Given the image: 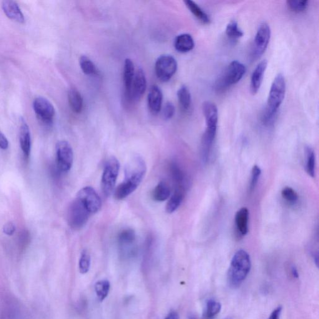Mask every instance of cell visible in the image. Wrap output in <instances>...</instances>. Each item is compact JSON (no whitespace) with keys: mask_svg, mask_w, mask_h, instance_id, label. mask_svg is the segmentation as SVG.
Segmentation results:
<instances>
[{"mask_svg":"<svg viewBox=\"0 0 319 319\" xmlns=\"http://www.w3.org/2000/svg\"><path fill=\"white\" fill-rule=\"evenodd\" d=\"M146 163L143 158L138 155L132 157L125 168L124 180L115 189V198L122 200L136 191L146 176Z\"/></svg>","mask_w":319,"mask_h":319,"instance_id":"1","label":"cell"},{"mask_svg":"<svg viewBox=\"0 0 319 319\" xmlns=\"http://www.w3.org/2000/svg\"><path fill=\"white\" fill-rule=\"evenodd\" d=\"M251 268L250 256L246 251L239 250L232 258L228 271L229 285L238 287L245 280Z\"/></svg>","mask_w":319,"mask_h":319,"instance_id":"2","label":"cell"},{"mask_svg":"<svg viewBox=\"0 0 319 319\" xmlns=\"http://www.w3.org/2000/svg\"><path fill=\"white\" fill-rule=\"evenodd\" d=\"M245 66L238 61H233L229 64L225 71L216 83L217 91H223L229 86L238 83L245 74Z\"/></svg>","mask_w":319,"mask_h":319,"instance_id":"3","label":"cell"},{"mask_svg":"<svg viewBox=\"0 0 319 319\" xmlns=\"http://www.w3.org/2000/svg\"><path fill=\"white\" fill-rule=\"evenodd\" d=\"M119 170L118 159L114 157H111L105 164L102 176L101 186L105 196H109L113 192Z\"/></svg>","mask_w":319,"mask_h":319,"instance_id":"4","label":"cell"},{"mask_svg":"<svg viewBox=\"0 0 319 319\" xmlns=\"http://www.w3.org/2000/svg\"><path fill=\"white\" fill-rule=\"evenodd\" d=\"M286 85L283 74H279L274 78L269 91L266 108L277 113L285 97Z\"/></svg>","mask_w":319,"mask_h":319,"instance_id":"5","label":"cell"},{"mask_svg":"<svg viewBox=\"0 0 319 319\" xmlns=\"http://www.w3.org/2000/svg\"><path fill=\"white\" fill-rule=\"evenodd\" d=\"M91 213L77 198L72 201L67 212V222L75 230L83 228L88 221Z\"/></svg>","mask_w":319,"mask_h":319,"instance_id":"6","label":"cell"},{"mask_svg":"<svg viewBox=\"0 0 319 319\" xmlns=\"http://www.w3.org/2000/svg\"><path fill=\"white\" fill-rule=\"evenodd\" d=\"M177 68L178 64L176 59L170 55H161L157 59L155 66L157 78L163 82L171 79L176 73Z\"/></svg>","mask_w":319,"mask_h":319,"instance_id":"7","label":"cell"},{"mask_svg":"<svg viewBox=\"0 0 319 319\" xmlns=\"http://www.w3.org/2000/svg\"><path fill=\"white\" fill-rule=\"evenodd\" d=\"M56 160L57 167L61 171L71 169L73 163L74 154L68 142L61 141L56 144Z\"/></svg>","mask_w":319,"mask_h":319,"instance_id":"8","label":"cell"},{"mask_svg":"<svg viewBox=\"0 0 319 319\" xmlns=\"http://www.w3.org/2000/svg\"><path fill=\"white\" fill-rule=\"evenodd\" d=\"M76 198L86 206L91 214L97 213L101 208V199L96 190L91 186L82 188L77 193Z\"/></svg>","mask_w":319,"mask_h":319,"instance_id":"9","label":"cell"},{"mask_svg":"<svg viewBox=\"0 0 319 319\" xmlns=\"http://www.w3.org/2000/svg\"><path fill=\"white\" fill-rule=\"evenodd\" d=\"M271 31L266 22H261L254 38L253 56L256 58L261 57L266 51L270 41Z\"/></svg>","mask_w":319,"mask_h":319,"instance_id":"10","label":"cell"},{"mask_svg":"<svg viewBox=\"0 0 319 319\" xmlns=\"http://www.w3.org/2000/svg\"><path fill=\"white\" fill-rule=\"evenodd\" d=\"M33 108L38 118L44 124H51L55 116V109L48 100L42 97L34 99Z\"/></svg>","mask_w":319,"mask_h":319,"instance_id":"11","label":"cell"},{"mask_svg":"<svg viewBox=\"0 0 319 319\" xmlns=\"http://www.w3.org/2000/svg\"><path fill=\"white\" fill-rule=\"evenodd\" d=\"M147 89V79L143 69L137 70L132 83L131 99L134 101H139L144 96Z\"/></svg>","mask_w":319,"mask_h":319,"instance_id":"12","label":"cell"},{"mask_svg":"<svg viewBox=\"0 0 319 319\" xmlns=\"http://www.w3.org/2000/svg\"><path fill=\"white\" fill-rule=\"evenodd\" d=\"M202 111L205 119L206 129L217 131L218 111L216 105L211 102H204L202 106Z\"/></svg>","mask_w":319,"mask_h":319,"instance_id":"13","label":"cell"},{"mask_svg":"<svg viewBox=\"0 0 319 319\" xmlns=\"http://www.w3.org/2000/svg\"><path fill=\"white\" fill-rule=\"evenodd\" d=\"M169 173L174 184L175 189H182L185 191L188 184V179L185 173L176 162H171L169 164Z\"/></svg>","mask_w":319,"mask_h":319,"instance_id":"14","label":"cell"},{"mask_svg":"<svg viewBox=\"0 0 319 319\" xmlns=\"http://www.w3.org/2000/svg\"><path fill=\"white\" fill-rule=\"evenodd\" d=\"M148 106L152 114H157L161 111L163 94L161 89L156 85L150 88L148 94Z\"/></svg>","mask_w":319,"mask_h":319,"instance_id":"15","label":"cell"},{"mask_svg":"<svg viewBox=\"0 0 319 319\" xmlns=\"http://www.w3.org/2000/svg\"><path fill=\"white\" fill-rule=\"evenodd\" d=\"M267 66H268V62L266 60H263L257 65L255 69L254 70L252 74L250 84L252 94H256L260 89Z\"/></svg>","mask_w":319,"mask_h":319,"instance_id":"16","label":"cell"},{"mask_svg":"<svg viewBox=\"0 0 319 319\" xmlns=\"http://www.w3.org/2000/svg\"><path fill=\"white\" fill-rule=\"evenodd\" d=\"M136 74L134 62L131 59L125 60L124 67V84L126 89V96L131 99L132 83Z\"/></svg>","mask_w":319,"mask_h":319,"instance_id":"17","label":"cell"},{"mask_svg":"<svg viewBox=\"0 0 319 319\" xmlns=\"http://www.w3.org/2000/svg\"><path fill=\"white\" fill-rule=\"evenodd\" d=\"M2 8L3 9L4 13L9 19L20 22V23H23L24 22L23 14L16 1H2Z\"/></svg>","mask_w":319,"mask_h":319,"instance_id":"18","label":"cell"},{"mask_svg":"<svg viewBox=\"0 0 319 319\" xmlns=\"http://www.w3.org/2000/svg\"><path fill=\"white\" fill-rule=\"evenodd\" d=\"M19 141L24 157L27 159L29 158L30 152H31V136H30L29 127L24 120H22L21 127H20Z\"/></svg>","mask_w":319,"mask_h":319,"instance_id":"19","label":"cell"},{"mask_svg":"<svg viewBox=\"0 0 319 319\" xmlns=\"http://www.w3.org/2000/svg\"><path fill=\"white\" fill-rule=\"evenodd\" d=\"M174 46L177 51L181 53L190 51L194 47L193 38L189 34H179L174 39Z\"/></svg>","mask_w":319,"mask_h":319,"instance_id":"20","label":"cell"},{"mask_svg":"<svg viewBox=\"0 0 319 319\" xmlns=\"http://www.w3.org/2000/svg\"><path fill=\"white\" fill-rule=\"evenodd\" d=\"M216 134V131L206 129L201 139V155L203 161L208 160L209 152Z\"/></svg>","mask_w":319,"mask_h":319,"instance_id":"21","label":"cell"},{"mask_svg":"<svg viewBox=\"0 0 319 319\" xmlns=\"http://www.w3.org/2000/svg\"><path fill=\"white\" fill-rule=\"evenodd\" d=\"M249 211L246 208L239 209L235 216L237 230L241 235L245 236L248 232Z\"/></svg>","mask_w":319,"mask_h":319,"instance_id":"22","label":"cell"},{"mask_svg":"<svg viewBox=\"0 0 319 319\" xmlns=\"http://www.w3.org/2000/svg\"><path fill=\"white\" fill-rule=\"evenodd\" d=\"M68 100L69 106L72 111L77 114L81 112L83 109V98L78 90L74 87L70 89L68 92Z\"/></svg>","mask_w":319,"mask_h":319,"instance_id":"23","label":"cell"},{"mask_svg":"<svg viewBox=\"0 0 319 319\" xmlns=\"http://www.w3.org/2000/svg\"><path fill=\"white\" fill-rule=\"evenodd\" d=\"M170 194L171 189L168 184L166 182L160 181L155 187L152 196L155 201L162 202L166 201Z\"/></svg>","mask_w":319,"mask_h":319,"instance_id":"24","label":"cell"},{"mask_svg":"<svg viewBox=\"0 0 319 319\" xmlns=\"http://www.w3.org/2000/svg\"><path fill=\"white\" fill-rule=\"evenodd\" d=\"M185 191L179 189H174L173 194L169 198L166 205V211L168 213H173L181 205L183 201Z\"/></svg>","mask_w":319,"mask_h":319,"instance_id":"25","label":"cell"},{"mask_svg":"<svg viewBox=\"0 0 319 319\" xmlns=\"http://www.w3.org/2000/svg\"><path fill=\"white\" fill-rule=\"evenodd\" d=\"M186 6L188 7L191 13L196 17L197 19L203 22V24H209L210 22V18L205 12L198 6V4L191 0H186L184 1Z\"/></svg>","mask_w":319,"mask_h":319,"instance_id":"26","label":"cell"},{"mask_svg":"<svg viewBox=\"0 0 319 319\" xmlns=\"http://www.w3.org/2000/svg\"><path fill=\"white\" fill-rule=\"evenodd\" d=\"M136 240V232L132 228L122 229L117 235V241L122 246H131Z\"/></svg>","mask_w":319,"mask_h":319,"instance_id":"27","label":"cell"},{"mask_svg":"<svg viewBox=\"0 0 319 319\" xmlns=\"http://www.w3.org/2000/svg\"><path fill=\"white\" fill-rule=\"evenodd\" d=\"M177 97L181 109L184 111H188L191 105V96L188 87L181 86L177 92Z\"/></svg>","mask_w":319,"mask_h":319,"instance_id":"28","label":"cell"},{"mask_svg":"<svg viewBox=\"0 0 319 319\" xmlns=\"http://www.w3.org/2000/svg\"><path fill=\"white\" fill-rule=\"evenodd\" d=\"M110 288H111V284L107 280L99 281L96 284L95 291H96L97 298L100 301H103L108 296Z\"/></svg>","mask_w":319,"mask_h":319,"instance_id":"29","label":"cell"},{"mask_svg":"<svg viewBox=\"0 0 319 319\" xmlns=\"http://www.w3.org/2000/svg\"><path fill=\"white\" fill-rule=\"evenodd\" d=\"M80 67L86 75H94L97 74V69L96 65L88 57L82 56L79 59Z\"/></svg>","mask_w":319,"mask_h":319,"instance_id":"30","label":"cell"},{"mask_svg":"<svg viewBox=\"0 0 319 319\" xmlns=\"http://www.w3.org/2000/svg\"><path fill=\"white\" fill-rule=\"evenodd\" d=\"M226 34L232 40H237L244 36V32L239 28L236 21H232L227 25Z\"/></svg>","mask_w":319,"mask_h":319,"instance_id":"31","label":"cell"},{"mask_svg":"<svg viewBox=\"0 0 319 319\" xmlns=\"http://www.w3.org/2000/svg\"><path fill=\"white\" fill-rule=\"evenodd\" d=\"M307 162L306 170L312 177L315 176L316 156L315 153L311 147L306 149Z\"/></svg>","mask_w":319,"mask_h":319,"instance_id":"32","label":"cell"},{"mask_svg":"<svg viewBox=\"0 0 319 319\" xmlns=\"http://www.w3.org/2000/svg\"><path fill=\"white\" fill-rule=\"evenodd\" d=\"M221 304L214 300H209L207 302L205 316L207 319H212L220 313Z\"/></svg>","mask_w":319,"mask_h":319,"instance_id":"33","label":"cell"},{"mask_svg":"<svg viewBox=\"0 0 319 319\" xmlns=\"http://www.w3.org/2000/svg\"><path fill=\"white\" fill-rule=\"evenodd\" d=\"M91 267V256L87 250L82 251L79 262L80 273L86 274L88 273Z\"/></svg>","mask_w":319,"mask_h":319,"instance_id":"34","label":"cell"},{"mask_svg":"<svg viewBox=\"0 0 319 319\" xmlns=\"http://www.w3.org/2000/svg\"><path fill=\"white\" fill-rule=\"evenodd\" d=\"M309 5L308 1H294L289 0L287 1V6L291 11L295 12H301L305 11Z\"/></svg>","mask_w":319,"mask_h":319,"instance_id":"35","label":"cell"},{"mask_svg":"<svg viewBox=\"0 0 319 319\" xmlns=\"http://www.w3.org/2000/svg\"><path fill=\"white\" fill-rule=\"evenodd\" d=\"M282 196L289 203H294L298 200V194L291 187H285L281 192Z\"/></svg>","mask_w":319,"mask_h":319,"instance_id":"36","label":"cell"},{"mask_svg":"<svg viewBox=\"0 0 319 319\" xmlns=\"http://www.w3.org/2000/svg\"><path fill=\"white\" fill-rule=\"evenodd\" d=\"M276 114L277 113H274V112H272L265 108L261 116L262 123L265 126H272L274 121H275Z\"/></svg>","mask_w":319,"mask_h":319,"instance_id":"37","label":"cell"},{"mask_svg":"<svg viewBox=\"0 0 319 319\" xmlns=\"http://www.w3.org/2000/svg\"><path fill=\"white\" fill-rule=\"evenodd\" d=\"M261 174V169L258 166L254 165L252 169L251 172V179L250 186H249V189L250 191L253 190L258 183L259 177H260Z\"/></svg>","mask_w":319,"mask_h":319,"instance_id":"38","label":"cell"},{"mask_svg":"<svg viewBox=\"0 0 319 319\" xmlns=\"http://www.w3.org/2000/svg\"><path fill=\"white\" fill-rule=\"evenodd\" d=\"M175 112V107L170 102H166L163 109V115L164 119L169 120L173 117Z\"/></svg>","mask_w":319,"mask_h":319,"instance_id":"39","label":"cell"},{"mask_svg":"<svg viewBox=\"0 0 319 319\" xmlns=\"http://www.w3.org/2000/svg\"><path fill=\"white\" fill-rule=\"evenodd\" d=\"M15 230H16V227L11 222H8V223L5 224L3 226V232L7 235H12L14 233Z\"/></svg>","mask_w":319,"mask_h":319,"instance_id":"40","label":"cell"},{"mask_svg":"<svg viewBox=\"0 0 319 319\" xmlns=\"http://www.w3.org/2000/svg\"><path fill=\"white\" fill-rule=\"evenodd\" d=\"M282 310H283V308L281 306L278 307V308L274 309L268 319H280Z\"/></svg>","mask_w":319,"mask_h":319,"instance_id":"41","label":"cell"},{"mask_svg":"<svg viewBox=\"0 0 319 319\" xmlns=\"http://www.w3.org/2000/svg\"><path fill=\"white\" fill-rule=\"evenodd\" d=\"M7 147H8V141L4 134L0 131V149L5 150L7 149Z\"/></svg>","mask_w":319,"mask_h":319,"instance_id":"42","label":"cell"},{"mask_svg":"<svg viewBox=\"0 0 319 319\" xmlns=\"http://www.w3.org/2000/svg\"><path fill=\"white\" fill-rule=\"evenodd\" d=\"M164 319H179L178 314L175 312H171Z\"/></svg>","mask_w":319,"mask_h":319,"instance_id":"43","label":"cell"},{"mask_svg":"<svg viewBox=\"0 0 319 319\" xmlns=\"http://www.w3.org/2000/svg\"><path fill=\"white\" fill-rule=\"evenodd\" d=\"M291 273H292V274H293V276L294 277V278H298V277H299L298 271V270H297V269L295 268V267L293 266V268H292Z\"/></svg>","mask_w":319,"mask_h":319,"instance_id":"44","label":"cell"}]
</instances>
